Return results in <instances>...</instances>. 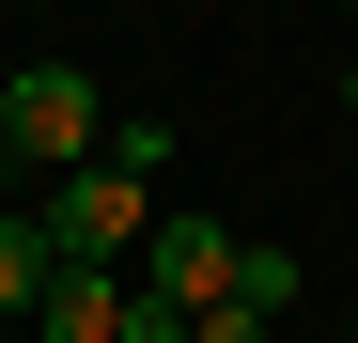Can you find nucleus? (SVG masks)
Segmentation results:
<instances>
[{
	"label": "nucleus",
	"instance_id": "nucleus-1",
	"mask_svg": "<svg viewBox=\"0 0 358 343\" xmlns=\"http://www.w3.org/2000/svg\"><path fill=\"white\" fill-rule=\"evenodd\" d=\"M31 218H47V250H63V265H141L171 203H156V172H125V156H94V172H63V188H47Z\"/></svg>",
	"mask_w": 358,
	"mask_h": 343
},
{
	"label": "nucleus",
	"instance_id": "nucleus-2",
	"mask_svg": "<svg viewBox=\"0 0 358 343\" xmlns=\"http://www.w3.org/2000/svg\"><path fill=\"white\" fill-rule=\"evenodd\" d=\"M0 125H16V172H47V188H63V172L109 156V125H125V109H109L78 63H16V78H0Z\"/></svg>",
	"mask_w": 358,
	"mask_h": 343
},
{
	"label": "nucleus",
	"instance_id": "nucleus-3",
	"mask_svg": "<svg viewBox=\"0 0 358 343\" xmlns=\"http://www.w3.org/2000/svg\"><path fill=\"white\" fill-rule=\"evenodd\" d=\"M250 250H265V234H234V218H156L141 281H156L171 312H218V297H250Z\"/></svg>",
	"mask_w": 358,
	"mask_h": 343
},
{
	"label": "nucleus",
	"instance_id": "nucleus-4",
	"mask_svg": "<svg viewBox=\"0 0 358 343\" xmlns=\"http://www.w3.org/2000/svg\"><path fill=\"white\" fill-rule=\"evenodd\" d=\"M125 312H141V265H63L47 312H31V343H125Z\"/></svg>",
	"mask_w": 358,
	"mask_h": 343
},
{
	"label": "nucleus",
	"instance_id": "nucleus-5",
	"mask_svg": "<svg viewBox=\"0 0 358 343\" xmlns=\"http://www.w3.org/2000/svg\"><path fill=\"white\" fill-rule=\"evenodd\" d=\"M47 281H63V250H47V218H0V343H31Z\"/></svg>",
	"mask_w": 358,
	"mask_h": 343
},
{
	"label": "nucleus",
	"instance_id": "nucleus-6",
	"mask_svg": "<svg viewBox=\"0 0 358 343\" xmlns=\"http://www.w3.org/2000/svg\"><path fill=\"white\" fill-rule=\"evenodd\" d=\"M187 343H280V297H218V312H187Z\"/></svg>",
	"mask_w": 358,
	"mask_h": 343
},
{
	"label": "nucleus",
	"instance_id": "nucleus-7",
	"mask_svg": "<svg viewBox=\"0 0 358 343\" xmlns=\"http://www.w3.org/2000/svg\"><path fill=\"white\" fill-rule=\"evenodd\" d=\"M0 172H16V125H0Z\"/></svg>",
	"mask_w": 358,
	"mask_h": 343
},
{
	"label": "nucleus",
	"instance_id": "nucleus-8",
	"mask_svg": "<svg viewBox=\"0 0 358 343\" xmlns=\"http://www.w3.org/2000/svg\"><path fill=\"white\" fill-rule=\"evenodd\" d=\"M343 109H358V78H343Z\"/></svg>",
	"mask_w": 358,
	"mask_h": 343
},
{
	"label": "nucleus",
	"instance_id": "nucleus-9",
	"mask_svg": "<svg viewBox=\"0 0 358 343\" xmlns=\"http://www.w3.org/2000/svg\"><path fill=\"white\" fill-rule=\"evenodd\" d=\"M343 16H358V0H343Z\"/></svg>",
	"mask_w": 358,
	"mask_h": 343
}]
</instances>
